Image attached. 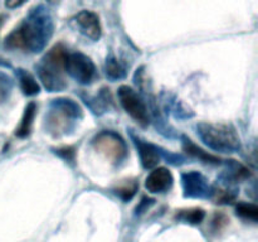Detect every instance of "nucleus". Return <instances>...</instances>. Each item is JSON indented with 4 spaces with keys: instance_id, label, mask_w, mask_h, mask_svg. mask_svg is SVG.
<instances>
[{
    "instance_id": "f257e3e1",
    "label": "nucleus",
    "mask_w": 258,
    "mask_h": 242,
    "mask_svg": "<svg viewBox=\"0 0 258 242\" xmlns=\"http://www.w3.org/2000/svg\"><path fill=\"white\" fill-rule=\"evenodd\" d=\"M53 34V20L48 9L39 5L32 9L22 24L5 39V47L37 53L47 45Z\"/></svg>"
},
{
    "instance_id": "f03ea898",
    "label": "nucleus",
    "mask_w": 258,
    "mask_h": 242,
    "mask_svg": "<svg viewBox=\"0 0 258 242\" xmlns=\"http://www.w3.org/2000/svg\"><path fill=\"white\" fill-rule=\"evenodd\" d=\"M197 131L206 145L221 153H234L241 149V139L231 124L199 123Z\"/></svg>"
},
{
    "instance_id": "7ed1b4c3",
    "label": "nucleus",
    "mask_w": 258,
    "mask_h": 242,
    "mask_svg": "<svg viewBox=\"0 0 258 242\" xmlns=\"http://www.w3.org/2000/svg\"><path fill=\"white\" fill-rule=\"evenodd\" d=\"M66 57L67 49L62 44H57L44 55L39 65L35 66L39 80L50 92L62 91L67 86L63 77Z\"/></svg>"
},
{
    "instance_id": "20e7f679",
    "label": "nucleus",
    "mask_w": 258,
    "mask_h": 242,
    "mask_svg": "<svg viewBox=\"0 0 258 242\" xmlns=\"http://www.w3.org/2000/svg\"><path fill=\"white\" fill-rule=\"evenodd\" d=\"M92 144L98 153L103 154L113 163H121L127 156V145L125 140L115 131H101L95 136Z\"/></svg>"
},
{
    "instance_id": "39448f33",
    "label": "nucleus",
    "mask_w": 258,
    "mask_h": 242,
    "mask_svg": "<svg viewBox=\"0 0 258 242\" xmlns=\"http://www.w3.org/2000/svg\"><path fill=\"white\" fill-rule=\"evenodd\" d=\"M64 71L81 85H88L96 77V67L90 57L83 53H67Z\"/></svg>"
},
{
    "instance_id": "423d86ee",
    "label": "nucleus",
    "mask_w": 258,
    "mask_h": 242,
    "mask_svg": "<svg viewBox=\"0 0 258 242\" xmlns=\"http://www.w3.org/2000/svg\"><path fill=\"white\" fill-rule=\"evenodd\" d=\"M80 116V107L72 100H55L47 118L48 129L50 131L66 130L68 128V123Z\"/></svg>"
},
{
    "instance_id": "0eeeda50",
    "label": "nucleus",
    "mask_w": 258,
    "mask_h": 242,
    "mask_svg": "<svg viewBox=\"0 0 258 242\" xmlns=\"http://www.w3.org/2000/svg\"><path fill=\"white\" fill-rule=\"evenodd\" d=\"M118 98L123 110L141 126L149 124V113L143 98L128 86H121L118 88Z\"/></svg>"
},
{
    "instance_id": "6e6552de",
    "label": "nucleus",
    "mask_w": 258,
    "mask_h": 242,
    "mask_svg": "<svg viewBox=\"0 0 258 242\" xmlns=\"http://www.w3.org/2000/svg\"><path fill=\"white\" fill-rule=\"evenodd\" d=\"M72 20L78 32L82 33L85 37L92 40L100 39L102 29H101V23L97 14L90 12V10H82L78 14H76Z\"/></svg>"
},
{
    "instance_id": "1a4fd4ad",
    "label": "nucleus",
    "mask_w": 258,
    "mask_h": 242,
    "mask_svg": "<svg viewBox=\"0 0 258 242\" xmlns=\"http://www.w3.org/2000/svg\"><path fill=\"white\" fill-rule=\"evenodd\" d=\"M173 175L166 168H156L145 180V188L151 193H164L173 186Z\"/></svg>"
},
{
    "instance_id": "9d476101",
    "label": "nucleus",
    "mask_w": 258,
    "mask_h": 242,
    "mask_svg": "<svg viewBox=\"0 0 258 242\" xmlns=\"http://www.w3.org/2000/svg\"><path fill=\"white\" fill-rule=\"evenodd\" d=\"M183 186L185 196L207 197L209 194V186L204 176L197 171L183 174Z\"/></svg>"
},
{
    "instance_id": "9b49d317",
    "label": "nucleus",
    "mask_w": 258,
    "mask_h": 242,
    "mask_svg": "<svg viewBox=\"0 0 258 242\" xmlns=\"http://www.w3.org/2000/svg\"><path fill=\"white\" fill-rule=\"evenodd\" d=\"M135 145L138 148L139 155H140L141 164L145 169H153L160 161V155H159V151L153 144L146 143L143 140H135Z\"/></svg>"
},
{
    "instance_id": "f8f14e48",
    "label": "nucleus",
    "mask_w": 258,
    "mask_h": 242,
    "mask_svg": "<svg viewBox=\"0 0 258 242\" xmlns=\"http://www.w3.org/2000/svg\"><path fill=\"white\" fill-rule=\"evenodd\" d=\"M35 112H37V105L34 102H30L29 105L25 107L24 113H23L22 121H20L19 126L15 130V135L18 138H27L32 131L33 121H34Z\"/></svg>"
},
{
    "instance_id": "ddd939ff",
    "label": "nucleus",
    "mask_w": 258,
    "mask_h": 242,
    "mask_svg": "<svg viewBox=\"0 0 258 242\" xmlns=\"http://www.w3.org/2000/svg\"><path fill=\"white\" fill-rule=\"evenodd\" d=\"M184 150L191 155L193 158L199 159V160L204 161V163H211V164H219V158L212 155V154H208L207 151H204L203 149H201L199 146H197L190 139L184 138Z\"/></svg>"
},
{
    "instance_id": "4468645a",
    "label": "nucleus",
    "mask_w": 258,
    "mask_h": 242,
    "mask_svg": "<svg viewBox=\"0 0 258 242\" xmlns=\"http://www.w3.org/2000/svg\"><path fill=\"white\" fill-rule=\"evenodd\" d=\"M18 80H19L20 88H22L23 93L27 96H34L39 93V85L35 81V78L30 75L29 72L24 70H18L17 72Z\"/></svg>"
},
{
    "instance_id": "2eb2a0df",
    "label": "nucleus",
    "mask_w": 258,
    "mask_h": 242,
    "mask_svg": "<svg viewBox=\"0 0 258 242\" xmlns=\"http://www.w3.org/2000/svg\"><path fill=\"white\" fill-rule=\"evenodd\" d=\"M105 71L106 76H107L110 80H121L126 76V70L115 57H110L106 60L105 65Z\"/></svg>"
},
{
    "instance_id": "dca6fc26",
    "label": "nucleus",
    "mask_w": 258,
    "mask_h": 242,
    "mask_svg": "<svg viewBox=\"0 0 258 242\" xmlns=\"http://www.w3.org/2000/svg\"><path fill=\"white\" fill-rule=\"evenodd\" d=\"M139 183L134 179H127V180H122L116 188V194L120 197L122 201H130L135 193L138 192Z\"/></svg>"
},
{
    "instance_id": "f3484780",
    "label": "nucleus",
    "mask_w": 258,
    "mask_h": 242,
    "mask_svg": "<svg viewBox=\"0 0 258 242\" xmlns=\"http://www.w3.org/2000/svg\"><path fill=\"white\" fill-rule=\"evenodd\" d=\"M206 217V213L202 208H190V209H184L176 214V218L181 219L184 222H188L191 224H199Z\"/></svg>"
},
{
    "instance_id": "a211bd4d",
    "label": "nucleus",
    "mask_w": 258,
    "mask_h": 242,
    "mask_svg": "<svg viewBox=\"0 0 258 242\" xmlns=\"http://www.w3.org/2000/svg\"><path fill=\"white\" fill-rule=\"evenodd\" d=\"M237 214L239 217L248 221L256 222L258 218V207L253 203H239L236 208Z\"/></svg>"
},
{
    "instance_id": "6ab92c4d",
    "label": "nucleus",
    "mask_w": 258,
    "mask_h": 242,
    "mask_svg": "<svg viewBox=\"0 0 258 242\" xmlns=\"http://www.w3.org/2000/svg\"><path fill=\"white\" fill-rule=\"evenodd\" d=\"M214 197H216L217 203L227 204V203H233L236 199V192L232 189H219V191L213 192Z\"/></svg>"
},
{
    "instance_id": "aec40b11",
    "label": "nucleus",
    "mask_w": 258,
    "mask_h": 242,
    "mask_svg": "<svg viewBox=\"0 0 258 242\" xmlns=\"http://www.w3.org/2000/svg\"><path fill=\"white\" fill-rule=\"evenodd\" d=\"M10 90V80L8 76L0 72V98H4Z\"/></svg>"
},
{
    "instance_id": "412c9836",
    "label": "nucleus",
    "mask_w": 258,
    "mask_h": 242,
    "mask_svg": "<svg viewBox=\"0 0 258 242\" xmlns=\"http://www.w3.org/2000/svg\"><path fill=\"white\" fill-rule=\"evenodd\" d=\"M227 222H228V218H227L224 214L219 213V214H216V216H214L213 221H212V224H213V228L216 229V231H219L222 227L226 226Z\"/></svg>"
},
{
    "instance_id": "4be33fe9",
    "label": "nucleus",
    "mask_w": 258,
    "mask_h": 242,
    "mask_svg": "<svg viewBox=\"0 0 258 242\" xmlns=\"http://www.w3.org/2000/svg\"><path fill=\"white\" fill-rule=\"evenodd\" d=\"M25 2H28V0H5V5H7V8L13 9V8L20 7V5L24 4Z\"/></svg>"
},
{
    "instance_id": "5701e85b",
    "label": "nucleus",
    "mask_w": 258,
    "mask_h": 242,
    "mask_svg": "<svg viewBox=\"0 0 258 242\" xmlns=\"http://www.w3.org/2000/svg\"><path fill=\"white\" fill-rule=\"evenodd\" d=\"M47 2L52 5H57V4H59L60 0H47Z\"/></svg>"
},
{
    "instance_id": "b1692460",
    "label": "nucleus",
    "mask_w": 258,
    "mask_h": 242,
    "mask_svg": "<svg viewBox=\"0 0 258 242\" xmlns=\"http://www.w3.org/2000/svg\"><path fill=\"white\" fill-rule=\"evenodd\" d=\"M0 25H2V17H0Z\"/></svg>"
}]
</instances>
